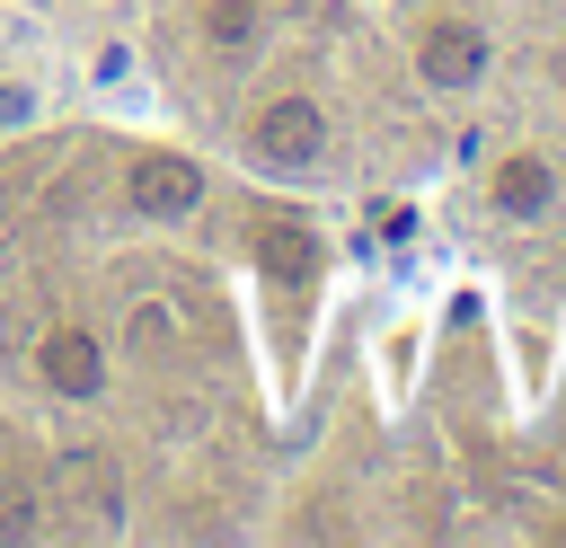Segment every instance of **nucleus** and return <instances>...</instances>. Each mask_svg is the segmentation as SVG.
<instances>
[{
    "mask_svg": "<svg viewBox=\"0 0 566 548\" xmlns=\"http://www.w3.org/2000/svg\"><path fill=\"white\" fill-rule=\"evenodd\" d=\"M248 159L274 168V177H310V168L327 159V115H318L310 97H274V106L248 124Z\"/></svg>",
    "mask_w": 566,
    "mask_h": 548,
    "instance_id": "obj_1",
    "label": "nucleus"
},
{
    "mask_svg": "<svg viewBox=\"0 0 566 548\" xmlns=\"http://www.w3.org/2000/svg\"><path fill=\"white\" fill-rule=\"evenodd\" d=\"M124 203H133V221H186L203 203V168L186 150H142L124 168Z\"/></svg>",
    "mask_w": 566,
    "mask_h": 548,
    "instance_id": "obj_2",
    "label": "nucleus"
},
{
    "mask_svg": "<svg viewBox=\"0 0 566 548\" xmlns=\"http://www.w3.org/2000/svg\"><path fill=\"white\" fill-rule=\"evenodd\" d=\"M486 27L478 18H433L424 35H416V80L424 88H478L486 80Z\"/></svg>",
    "mask_w": 566,
    "mask_h": 548,
    "instance_id": "obj_3",
    "label": "nucleus"
},
{
    "mask_svg": "<svg viewBox=\"0 0 566 548\" xmlns=\"http://www.w3.org/2000/svg\"><path fill=\"white\" fill-rule=\"evenodd\" d=\"M35 371H44L53 398H97V389H106V345H97L88 327H53L44 354H35Z\"/></svg>",
    "mask_w": 566,
    "mask_h": 548,
    "instance_id": "obj_4",
    "label": "nucleus"
},
{
    "mask_svg": "<svg viewBox=\"0 0 566 548\" xmlns=\"http://www.w3.org/2000/svg\"><path fill=\"white\" fill-rule=\"evenodd\" d=\"M62 495H71L88 521H106V530L124 521V468H115L106 451H71V460H62Z\"/></svg>",
    "mask_w": 566,
    "mask_h": 548,
    "instance_id": "obj_5",
    "label": "nucleus"
},
{
    "mask_svg": "<svg viewBox=\"0 0 566 548\" xmlns=\"http://www.w3.org/2000/svg\"><path fill=\"white\" fill-rule=\"evenodd\" d=\"M548 194H557V168H548L539 150H513V159L495 168V212H504V221H539Z\"/></svg>",
    "mask_w": 566,
    "mask_h": 548,
    "instance_id": "obj_6",
    "label": "nucleus"
},
{
    "mask_svg": "<svg viewBox=\"0 0 566 548\" xmlns=\"http://www.w3.org/2000/svg\"><path fill=\"white\" fill-rule=\"evenodd\" d=\"M256 265H265L274 283H310V274H318V230H301V221H265V230H256Z\"/></svg>",
    "mask_w": 566,
    "mask_h": 548,
    "instance_id": "obj_7",
    "label": "nucleus"
},
{
    "mask_svg": "<svg viewBox=\"0 0 566 548\" xmlns=\"http://www.w3.org/2000/svg\"><path fill=\"white\" fill-rule=\"evenodd\" d=\"M256 27H265V9H256V0H203V35H212L221 53H248V44H256Z\"/></svg>",
    "mask_w": 566,
    "mask_h": 548,
    "instance_id": "obj_8",
    "label": "nucleus"
},
{
    "mask_svg": "<svg viewBox=\"0 0 566 548\" xmlns=\"http://www.w3.org/2000/svg\"><path fill=\"white\" fill-rule=\"evenodd\" d=\"M44 530V504H35V486L18 477V468H0V539H35Z\"/></svg>",
    "mask_w": 566,
    "mask_h": 548,
    "instance_id": "obj_9",
    "label": "nucleus"
},
{
    "mask_svg": "<svg viewBox=\"0 0 566 548\" xmlns=\"http://www.w3.org/2000/svg\"><path fill=\"white\" fill-rule=\"evenodd\" d=\"M27 115H35V97H27V88H9V80H0V124H27Z\"/></svg>",
    "mask_w": 566,
    "mask_h": 548,
    "instance_id": "obj_10",
    "label": "nucleus"
}]
</instances>
